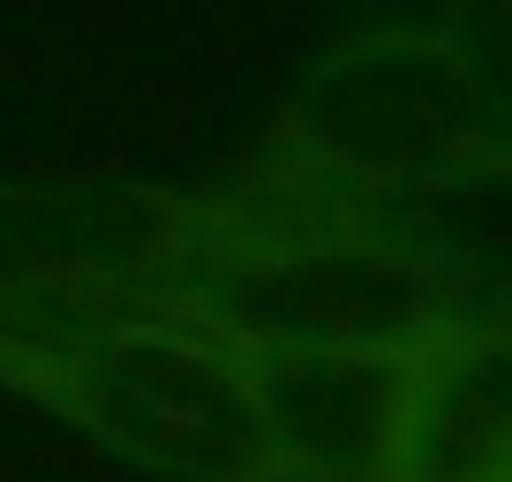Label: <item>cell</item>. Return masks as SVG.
I'll return each instance as SVG.
<instances>
[{
  "label": "cell",
  "mask_w": 512,
  "mask_h": 482,
  "mask_svg": "<svg viewBox=\"0 0 512 482\" xmlns=\"http://www.w3.org/2000/svg\"><path fill=\"white\" fill-rule=\"evenodd\" d=\"M174 189L144 181H0V324L121 309L166 257Z\"/></svg>",
  "instance_id": "obj_2"
},
{
  "label": "cell",
  "mask_w": 512,
  "mask_h": 482,
  "mask_svg": "<svg viewBox=\"0 0 512 482\" xmlns=\"http://www.w3.org/2000/svg\"><path fill=\"white\" fill-rule=\"evenodd\" d=\"M415 347V339H407ZM407 347L377 354H241L272 482H384Z\"/></svg>",
  "instance_id": "obj_3"
},
{
  "label": "cell",
  "mask_w": 512,
  "mask_h": 482,
  "mask_svg": "<svg viewBox=\"0 0 512 482\" xmlns=\"http://www.w3.org/2000/svg\"><path fill=\"white\" fill-rule=\"evenodd\" d=\"M0 392L68 422L83 445L159 482H272L241 354L166 317L0 324Z\"/></svg>",
  "instance_id": "obj_1"
}]
</instances>
